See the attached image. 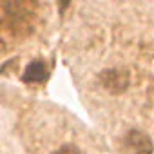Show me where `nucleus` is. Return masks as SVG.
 Returning <instances> with one entry per match:
<instances>
[{"mask_svg":"<svg viewBox=\"0 0 154 154\" xmlns=\"http://www.w3.org/2000/svg\"><path fill=\"white\" fill-rule=\"evenodd\" d=\"M100 80L103 84V87L111 93H123L129 85V72L120 71V69H109L103 71Z\"/></svg>","mask_w":154,"mask_h":154,"instance_id":"nucleus-1","label":"nucleus"},{"mask_svg":"<svg viewBox=\"0 0 154 154\" xmlns=\"http://www.w3.org/2000/svg\"><path fill=\"white\" fill-rule=\"evenodd\" d=\"M123 143L134 154H152V140L141 131H129L123 138Z\"/></svg>","mask_w":154,"mask_h":154,"instance_id":"nucleus-2","label":"nucleus"},{"mask_svg":"<svg viewBox=\"0 0 154 154\" xmlns=\"http://www.w3.org/2000/svg\"><path fill=\"white\" fill-rule=\"evenodd\" d=\"M22 78H24L26 84H42L47 78V67H45V63L40 62V60L31 62L26 67V72H24Z\"/></svg>","mask_w":154,"mask_h":154,"instance_id":"nucleus-3","label":"nucleus"},{"mask_svg":"<svg viewBox=\"0 0 154 154\" xmlns=\"http://www.w3.org/2000/svg\"><path fill=\"white\" fill-rule=\"evenodd\" d=\"M54 154H82V152H80V149H76L74 145H63Z\"/></svg>","mask_w":154,"mask_h":154,"instance_id":"nucleus-4","label":"nucleus"}]
</instances>
